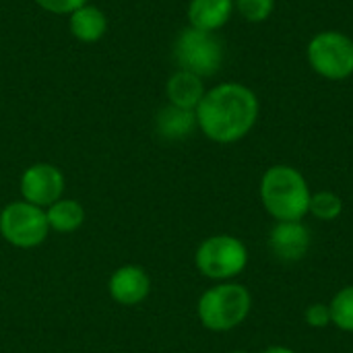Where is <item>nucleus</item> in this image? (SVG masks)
<instances>
[{
  "label": "nucleus",
  "mask_w": 353,
  "mask_h": 353,
  "mask_svg": "<svg viewBox=\"0 0 353 353\" xmlns=\"http://www.w3.org/2000/svg\"><path fill=\"white\" fill-rule=\"evenodd\" d=\"M174 60L180 70H188L201 79H209L219 72L225 48L217 33L184 27L174 41Z\"/></svg>",
  "instance_id": "5"
},
{
  "label": "nucleus",
  "mask_w": 353,
  "mask_h": 353,
  "mask_svg": "<svg viewBox=\"0 0 353 353\" xmlns=\"http://www.w3.org/2000/svg\"><path fill=\"white\" fill-rule=\"evenodd\" d=\"M343 213V199L333 192V190H316L310 196V207H308V215H312L319 221L331 223L335 219H339Z\"/></svg>",
  "instance_id": "16"
},
{
  "label": "nucleus",
  "mask_w": 353,
  "mask_h": 353,
  "mask_svg": "<svg viewBox=\"0 0 353 353\" xmlns=\"http://www.w3.org/2000/svg\"><path fill=\"white\" fill-rule=\"evenodd\" d=\"M234 12V0H190L186 14L190 27L217 33L230 23Z\"/></svg>",
  "instance_id": "11"
},
{
  "label": "nucleus",
  "mask_w": 353,
  "mask_h": 353,
  "mask_svg": "<svg viewBox=\"0 0 353 353\" xmlns=\"http://www.w3.org/2000/svg\"><path fill=\"white\" fill-rule=\"evenodd\" d=\"M66 188V178L60 168L52 163H33L21 176V194L23 201L48 209L62 199Z\"/></svg>",
  "instance_id": "8"
},
{
  "label": "nucleus",
  "mask_w": 353,
  "mask_h": 353,
  "mask_svg": "<svg viewBox=\"0 0 353 353\" xmlns=\"http://www.w3.org/2000/svg\"><path fill=\"white\" fill-rule=\"evenodd\" d=\"M234 8L248 23H265L275 10V0H234Z\"/></svg>",
  "instance_id": "18"
},
{
  "label": "nucleus",
  "mask_w": 353,
  "mask_h": 353,
  "mask_svg": "<svg viewBox=\"0 0 353 353\" xmlns=\"http://www.w3.org/2000/svg\"><path fill=\"white\" fill-rule=\"evenodd\" d=\"M155 130L165 141H184L194 130H199L194 110H184L178 105H163L155 116Z\"/></svg>",
  "instance_id": "13"
},
{
  "label": "nucleus",
  "mask_w": 353,
  "mask_h": 353,
  "mask_svg": "<svg viewBox=\"0 0 353 353\" xmlns=\"http://www.w3.org/2000/svg\"><path fill=\"white\" fill-rule=\"evenodd\" d=\"M68 27L72 37L81 43H95L108 31V17L99 6L87 2L68 14Z\"/></svg>",
  "instance_id": "14"
},
{
  "label": "nucleus",
  "mask_w": 353,
  "mask_h": 353,
  "mask_svg": "<svg viewBox=\"0 0 353 353\" xmlns=\"http://www.w3.org/2000/svg\"><path fill=\"white\" fill-rule=\"evenodd\" d=\"M39 8L52 12V14H70L89 0H33Z\"/></svg>",
  "instance_id": "20"
},
{
  "label": "nucleus",
  "mask_w": 353,
  "mask_h": 353,
  "mask_svg": "<svg viewBox=\"0 0 353 353\" xmlns=\"http://www.w3.org/2000/svg\"><path fill=\"white\" fill-rule=\"evenodd\" d=\"M0 234L14 248H35L50 234L46 209L27 201H12L0 211Z\"/></svg>",
  "instance_id": "7"
},
{
  "label": "nucleus",
  "mask_w": 353,
  "mask_h": 353,
  "mask_svg": "<svg viewBox=\"0 0 353 353\" xmlns=\"http://www.w3.org/2000/svg\"><path fill=\"white\" fill-rule=\"evenodd\" d=\"M50 230L58 234H72L85 221V209L74 199H60L46 209Z\"/></svg>",
  "instance_id": "15"
},
{
  "label": "nucleus",
  "mask_w": 353,
  "mask_h": 353,
  "mask_svg": "<svg viewBox=\"0 0 353 353\" xmlns=\"http://www.w3.org/2000/svg\"><path fill=\"white\" fill-rule=\"evenodd\" d=\"M310 68L327 81H345L353 74V39L337 29L319 31L306 46Z\"/></svg>",
  "instance_id": "6"
},
{
  "label": "nucleus",
  "mask_w": 353,
  "mask_h": 353,
  "mask_svg": "<svg viewBox=\"0 0 353 353\" xmlns=\"http://www.w3.org/2000/svg\"><path fill=\"white\" fill-rule=\"evenodd\" d=\"M259 196L271 219L304 221L308 217L312 190L306 176L298 168L275 163L261 176Z\"/></svg>",
  "instance_id": "2"
},
{
  "label": "nucleus",
  "mask_w": 353,
  "mask_h": 353,
  "mask_svg": "<svg viewBox=\"0 0 353 353\" xmlns=\"http://www.w3.org/2000/svg\"><path fill=\"white\" fill-rule=\"evenodd\" d=\"M331 325L343 333H353V283L341 288L329 302Z\"/></svg>",
  "instance_id": "17"
},
{
  "label": "nucleus",
  "mask_w": 353,
  "mask_h": 353,
  "mask_svg": "<svg viewBox=\"0 0 353 353\" xmlns=\"http://www.w3.org/2000/svg\"><path fill=\"white\" fill-rule=\"evenodd\" d=\"M261 353H298V352H296V350H292V347H288V345H271V347L263 350Z\"/></svg>",
  "instance_id": "21"
},
{
  "label": "nucleus",
  "mask_w": 353,
  "mask_h": 353,
  "mask_svg": "<svg viewBox=\"0 0 353 353\" xmlns=\"http://www.w3.org/2000/svg\"><path fill=\"white\" fill-rule=\"evenodd\" d=\"M230 353H250V352H246V350H236V352H230Z\"/></svg>",
  "instance_id": "22"
},
{
  "label": "nucleus",
  "mask_w": 353,
  "mask_h": 353,
  "mask_svg": "<svg viewBox=\"0 0 353 353\" xmlns=\"http://www.w3.org/2000/svg\"><path fill=\"white\" fill-rule=\"evenodd\" d=\"M250 254L246 244L232 234H215L205 238L196 252L194 265L199 273L215 283L234 281L248 267Z\"/></svg>",
  "instance_id": "4"
},
{
  "label": "nucleus",
  "mask_w": 353,
  "mask_h": 353,
  "mask_svg": "<svg viewBox=\"0 0 353 353\" xmlns=\"http://www.w3.org/2000/svg\"><path fill=\"white\" fill-rule=\"evenodd\" d=\"M267 246L277 261L298 263L312 246V232L304 221H275L269 230Z\"/></svg>",
  "instance_id": "9"
},
{
  "label": "nucleus",
  "mask_w": 353,
  "mask_h": 353,
  "mask_svg": "<svg viewBox=\"0 0 353 353\" xmlns=\"http://www.w3.org/2000/svg\"><path fill=\"white\" fill-rule=\"evenodd\" d=\"M110 298L120 306H137L151 294V277L139 265H124L116 269L108 281Z\"/></svg>",
  "instance_id": "10"
},
{
  "label": "nucleus",
  "mask_w": 353,
  "mask_h": 353,
  "mask_svg": "<svg viewBox=\"0 0 353 353\" xmlns=\"http://www.w3.org/2000/svg\"><path fill=\"white\" fill-rule=\"evenodd\" d=\"M199 130L217 145H234L246 139L259 122V95L244 83L223 81L203 95L194 110Z\"/></svg>",
  "instance_id": "1"
},
{
  "label": "nucleus",
  "mask_w": 353,
  "mask_h": 353,
  "mask_svg": "<svg viewBox=\"0 0 353 353\" xmlns=\"http://www.w3.org/2000/svg\"><path fill=\"white\" fill-rule=\"evenodd\" d=\"M205 93H207L205 79H201L188 70L178 68L165 83L168 103L184 108V110H196V105L201 103Z\"/></svg>",
  "instance_id": "12"
},
{
  "label": "nucleus",
  "mask_w": 353,
  "mask_h": 353,
  "mask_svg": "<svg viewBox=\"0 0 353 353\" xmlns=\"http://www.w3.org/2000/svg\"><path fill=\"white\" fill-rule=\"evenodd\" d=\"M252 310V294L246 285L238 281L215 283L196 304V314L201 325L213 333H228L238 329Z\"/></svg>",
  "instance_id": "3"
},
{
  "label": "nucleus",
  "mask_w": 353,
  "mask_h": 353,
  "mask_svg": "<svg viewBox=\"0 0 353 353\" xmlns=\"http://www.w3.org/2000/svg\"><path fill=\"white\" fill-rule=\"evenodd\" d=\"M304 323L310 329H327L331 327V308L329 302H312L306 310H304Z\"/></svg>",
  "instance_id": "19"
}]
</instances>
